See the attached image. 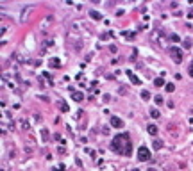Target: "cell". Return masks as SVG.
<instances>
[{
	"label": "cell",
	"instance_id": "10",
	"mask_svg": "<svg viewBox=\"0 0 193 171\" xmlns=\"http://www.w3.org/2000/svg\"><path fill=\"white\" fill-rule=\"evenodd\" d=\"M50 66L52 68H59L61 66V61H59V59H50Z\"/></svg>",
	"mask_w": 193,
	"mask_h": 171
},
{
	"label": "cell",
	"instance_id": "9",
	"mask_svg": "<svg viewBox=\"0 0 193 171\" xmlns=\"http://www.w3.org/2000/svg\"><path fill=\"white\" fill-rule=\"evenodd\" d=\"M154 85H156V87H161V85H166V84H164V80H163V77H157L156 80H154Z\"/></svg>",
	"mask_w": 193,
	"mask_h": 171
},
{
	"label": "cell",
	"instance_id": "20",
	"mask_svg": "<svg viewBox=\"0 0 193 171\" xmlns=\"http://www.w3.org/2000/svg\"><path fill=\"white\" fill-rule=\"evenodd\" d=\"M179 39H181V37H179L177 34H172V41H175V43H177V41H179Z\"/></svg>",
	"mask_w": 193,
	"mask_h": 171
},
{
	"label": "cell",
	"instance_id": "12",
	"mask_svg": "<svg viewBox=\"0 0 193 171\" xmlns=\"http://www.w3.org/2000/svg\"><path fill=\"white\" fill-rule=\"evenodd\" d=\"M41 139H43V143H46V139H48V130L46 128L41 130Z\"/></svg>",
	"mask_w": 193,
	"mask_h": 171
},
{
	"label": "cell",
	"instance_id": "14",
	"mask_svg": "<svg viewBox=\"0 0 193 171\" xmlns=\"http://www.w3.org/2000/svg\"><path fill=\"white\" fill-rule=\"evenodd\" d=\"M150 116L152 118H159V116H161V112H159L157 109H150Z\"/></svg>",
	"mask_w": 193,
	"mask_h": 171
},
{
	"label": "cell",
	"instance_id": "8",
	"mask_svg": "<svg viewBox=\"0 0 193 171\" xmlns=\"http://www.w3.org/2000/svg\"><path fill=\"white\" fill-rule=\"evenodd\" d=\"M152 148H154V150H161L163 148V141L161 139H156L154 143H152Z\"/></svg>",
	"mask_w": 193,
	"mask_h": 171
},
{
	"label": "cell",
	"instance_id": "11",
	"mask_svg": "<svg viewBox=\"0 0 193 171\" xmlns=\"http://www.w3.org/2000/svg\"><path fill=\"white\" fill-rule=\"evenodd\" d=\"M191 45H193V43H191V37H186V39H184V43H182V47L188 50V48H191Z\"/></svg>",
	"mask_w": 193,
	"mask_h": 171
},
{
	"label": "cell",
	"instance_id": "19",
	"mask_svg": "<svg viewBox=\"0 0 193 171\" xmlns=\"http://www.w3.org/2000/svg\"><path fill=\"white\" fill-rule=\"evenodd\" d=\"M188 73L193 77V61H191V64H190V66H188Z\"/></svg>",
	"mask_w": 193,
	"mask_h": 171
},
{
	"label": "cell",
	"instance_id": "6",
	"mask_svg": "<svg viewBox=\"0 0 193 171\" xmlns=\"http://www.w3.org/2000/svg\"><path fill=\"white\" fill-rule=\"evenodd\" d=\"M111 127H115V128H122V127H123V121L120 120V118L113 116V118H111Z\"/></svg>",
	"mask_w": 193,
	"mask_h": 171
},
{
	"label": "cell",
	"instance_id": "7",
	"mask_svg": "<svg viewBox=\"0 0 193 171\" xmlns=\"http://www.w3.org/2000/svg\"><path fill=\"white\" fill-rule=\"evenodd\" d=\"M147 132H149L150 135H156V134H157V127H156L154 123H150L149 127H147Z\"/></svg>",
	"mask_w": 193,
	"mask_h": 171
},
{
	"label": "cell",
	"instance_id": "4",
	"mask_svg": "<svg viewBox=\"0 0 193 171\" xmlns=\"http://www.w3.org/2000/svg\"><path fill=\"white\" fill-rule=\"evenodd\" d=\"M70 91H72V98H74L75 102H82L84 100V95L81 93V91H75V89H72V87H70Z\"/></svg>",
	"mask_w": 193,
	"mask_h": 171
},
{
	"label": "cell",
	"instance_id": "18",
	"mask_svg": "<svg viewBox=\"0 0 193 171\" xmlns=\"http://www.w3.org/2000/svg\"><path fill=\"white\" fill-rule=\"evenodd\" d=\"M61 110H63V112H66V110H68V105H66L64 102H61Z\"/></svg>",
	"mask_w": 193,
	"mask_h": 171
},
{
	"label": "cell",
	"instance_id": "21",
	"mask_svg": "<svg viewBox=\"0 0 193 171\" xmlns=\"http://www.w3.org/2000/svg\"><path fill=\"white\" fill-rule=\"evenodd\" d=\"M147 171H156V169H154V168H149V169H147Z\"/></svg>",
	"mask_w": 193,
	"mask_h": 171
},
{
	"label": "cell",
	"instance_id": "2",
	"mask_svg": "<svg viewBox=\"0 0 193 171\" xmlns=\"http://www.w3.org/2000/svg\"><path fill=\"white\" fill-rule=\"evenodd\" d=\"M138 160H141V162L150 160V150L147 146H139L138 148Z\"/></svg>",
	"mask_w": 193,
	"mask_h": 171
},
{
	"label": "cell",
	"instance_id": "22",
	"mask_svg": "<svg viewBox=\"0 0 193 171\" xmlns=\"http://www.w3.org/2000/svg\"><path fill=\"white\" fill-rule=\"evenodd\" d=\"M132 171H139V169H136V168H134V169H132Z\"/></svg>",
	"mask_w": 193,
	"mask_h": 171
},
{
	"label": "cell",
	"instance_id": "5",
	"mask_svg": "<svg viewBox=\"0 0 193 171\" xmlns=\"http://www.w3.org/2000/svg\"><path fill=\"white\" fill-rule=\"evenodd\" d=\"M125 73H127V77H129V80L132 82V84H134V85H139V84H141V80H139V78L134 75V73H132V71L129 70V71H125Z\"/></svg>",
	"mask_w": 193,
	"mask_h": 171
},
{
	"label": "cell",
	"instance_id": "13",
	"mask_svg": "<svg viewBox=\"0 0 193 171\" xmlns=\"http://www.w3.org/2000/svg\"><path fill=\"white\" fill-rule=\"evenodd\" d=\"M90 14H91L93 20H100V18H102V14H100V12H97V11H91Z\"/></svg>",
	"mask_w": 193,
	"mask_h": 171
},
{
	"label": "cell",
	"instance_id": "3",
	"mask_svg": "<svg viewBox=\"0 0 193 171\" xmlns=\"http://www.w3.org/2000/svg\"><path fill=\"white\" fill-rule=\"evenodd\" d=\"M170 55H172V59H174L175 64H181V62H182V50H181V48L172 47V48H170Z\"/></svg>",
	"mask_w": 193,
	"mask_h": 171
},
{
	"label": "cell",
	"instance_id": "15",
	"mask_svg": "<svg viewBox=\"0 0 193 171\" xmlns=\"http://www.w3.org/2000/svg\"><path fill=\"white\" fill-rule=\"evenodd\" d=\"M141 98H143V100H149V98H150V93H149L147 89H143V91H141Z\"/></svg>",
	"mask_w": 193,
	"mask_h": 171
},
{
	"label": "cell",
	"instance_id": "16",
	"mask_svg": "<svg viewBox=\"0 0 193 171\" xmlns=\"http://www.w3.org/2000/svg\"><path fill=\"white\" fill-rule=\"evenodd\" d=\"M164 89H166V91H168V93H174V89H175V85H174V84H166V85H164Z\"/></svg>",
	"mask_w": 193,
	"mask_h": 171
},
{
	"label": "cell",
	"instance_id": "1",
	"mask_svg": "<svg viewBox=\"0 0 193 171\" xmlns=\"http://www.w3.org/2000/svg\"><path fill=\"white\" fill-rule=\"evenodd\" d=\"M109 148L115 153H118V155L131 157V153H132V144H131L129 134H118V135H115V139L111 141V146Z\"/></svg>",
	"mask_w": 193,
	"mask_h": 171
},
{
	"label": "cell",
	"instance_id": "17",
	"mask_svg": "<svg viewBox=\"0 0 193 171\" xmlns=\"http://www.w3.org/2000/svg\"><path fill=\"white\" fill-rule=\"evenodd\" d=\"M154 102H156L157 105H161V103H163V96H156V98H154Z\"/></svg>",
	"mask_w": 193,
	"mask_h": 171
}]
</instances>
